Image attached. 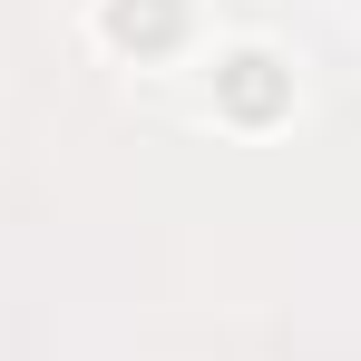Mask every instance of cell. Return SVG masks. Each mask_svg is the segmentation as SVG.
Segmentation results:
<instances>
[{"label": "cell", "instance_id": "cell-1", "mask_svg": "<svg viewBox=\"0 0 361 361\" xmlns=\"http://www.w3.org/2000/svg\"><path fill=\"white\" fill-rule=\"evenodd\" d=\"M176 0H108V39H118V49H166V39H176Z\"/></svg>", "mask_w": 361, "mask_h": 361}, {"label": "cell", "instance_id": "cell-2", "mask_svg": "<svg viewBox=\"0 0 361 361\" xmlns=\"http://www.w3.org/2000/svg\"><path fill=\"white\" fill-rule=\"evenodd\" d=\"M225 108H235V118H274V108H283V68L254 59V49L225 59Z\"/></svg>", "mask_w": 361, "mask_h": 361}]
</instances>
